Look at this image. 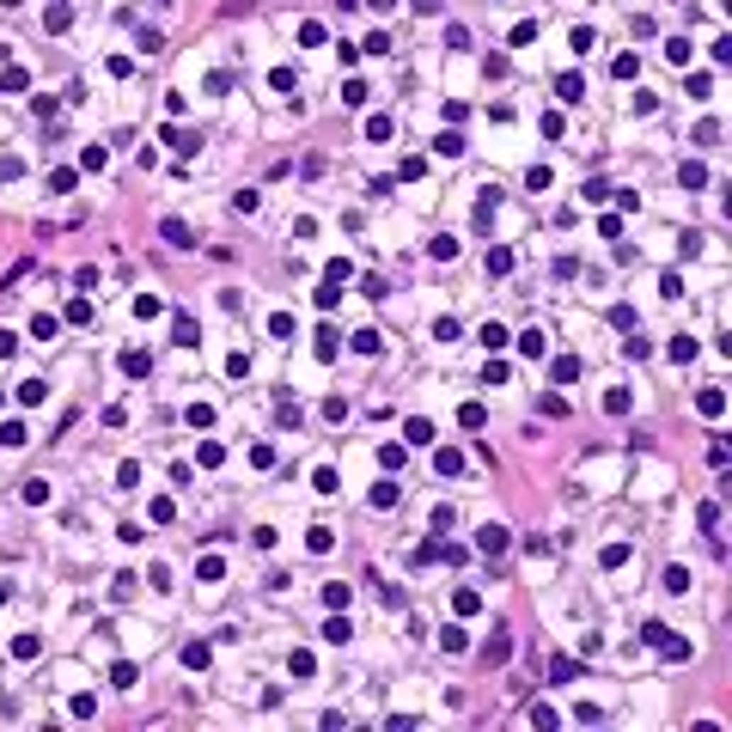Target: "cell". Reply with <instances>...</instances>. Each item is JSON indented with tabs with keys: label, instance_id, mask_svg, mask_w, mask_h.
<instances>
[{
	"label": "cell",
	"instance_id": "6da1fadb",
	"mask_svg": "<svg viewBox=\"0 0 732 732\" xmlns=\"http://www.w3.org/2000/svg\"><path fill=\"white\" fill-rule=\"evenodd\" d=\"M647 640H653V647H659L665 659H689V640H677L665 623H647Z\"/></svg>",
	"mask_w": 732,
	"mask_h": 732
},
{
	"label": "cell",
	"instance_id": "7a4b0ae2",
	"mask_svg": "<svg viewBox=\"0 0 732 732\" xmlns=\"http://www.w3.org/2000/svg\"><path fill=\"white\" fill-rule=\"evenodd\" d=\"M506 653H513V628L501 623V628H494V640H488V647H482V665H501Z\"/></svg>",
	"mask_w": 732,
	"mask_h": 732
},
{
	"label": "cell",
	"instance_id": "3957f363",
	"mask_svg": "<svg viewBox=\"0 0 732 732\" xmlns=\"http://www.w3.org/2000/svg\"><path fill=\"white\" fill-rule=\"evenodd\" d=\"M506 543H513V537H506V525H482V531H476V549H482V555H501Z\"/></svg>",
	"mask_w": 732,
	"mask_h": 732
},
{
	"label": "cell",
	"instance_id": "277c9868",
	"mask_svg": "<svg viewBox=\"0 0 732 732\" xmlns=\"http://www.w3.org/2000/svg\"><path fill=\"white\" fill-rule=\"evenodd\" d=\"M147 366H152L147 348H128V354H122V372H128V379H147Z\"/></svg>",
	"mask_w": 732,
	"mask_h": 732
},
{
	"label": "cell",
	"instance_id": "5b68a950",
	"mask_svg": "<svg viewBox=\"0 0 732 732\" xmlns=\"http://www.w3.org/2000/svg\"><path fill=\"white\" fill-rule=\"evenodd\" d=\"M67 25H74V6H67V0H55V6L43 13V30H67Z\"/></svg>",
	"mask_w": 732,
	"mask_h": 732
},
{
	"label": "cell",
	"instance_id": "8992f818",
	"mask_svg": "<svg viewBox=\"0 0 732 732\" xmlns=\"http://www.w3.org/2000/svg\"><path fill=\"white\" fill-rule=\"evenodd\" d=\"M433 470H440V476H458V470H464V452H458V445H440V458H433Z\"/></svg>",
	"mask_w": 732,
	"mask_h": 732
},
{
	"label": "cell",
	"instance_id": "52a82bcc",
	"mask_svg": "<svg viewBox=\"0 0 732 732\" xmlns=\"http://www.w3.org/2000/svg\"><path fill=\"white\" fill-rule=\"evenodd\" d=\"M208 659H214V647H208V640H189V647H183V665H189V671H201Z\"/></svg>",
	"mask_w": 732,
	"mask_h": 732
},
{
	"label": "cell",
	"instance_id": "ba28073f",
	"mask_svg": "<svg viewBox=\"0 0 732 732\" xmlns=\"http://www.w3.org/2000/svg\"><path fill=\"white\" fill-rule=\"evenodd\" d=\"M452 610H458V623H464V616H476V610H482V598H476V592H464V586H458V592H452Z\"/></svg>",
	"mask_w": 732,
	"mask_h": 732
},
{
	"label": "cell",
	"instance_id": "9c48e42d",
	"mask_svg": "<svg viewBox=\"0 0 732 732\" xmlns=\"http://www.w3.org/2000/svg\"><path fill=\"white\" fill-rule=\"evenodd\" d=\"M580 92H586V79H580V74H562V79H555V98H562V104H574Z\"/></svg>",
	"mask_w": 732,
	"mask_h": 732
},
{
	"label": "cell",
	"instance_id": "30bf717a",
	"mask_svg": "<svg viewBox=\"0 0 732 732\" xmlns=\"http://www.w3.org/2000/svg\"><path fill=\"white\" fill-rule=\"evenodd\" d=\"M196 574L208 580V586H214V580H226V555H201V567H196Z\"/></svg>",
	"mask_w": 732,
	"mask_h": 732
},
{
	"label": "cell",
	"instance_id": "8fae6325",
	"mask_svg": "<svg viewBox=\"0 0 732 732\" xmlns=\"http://www.w3.org/2000/svg\"><path fill=\"white\" fill-rule=\"evenodd\" d=\"M549 372H555V384H574V379H580V360H574V354H562Z\"/></svg>",
	"mask_w": 732,
	"mask_h": 732
},
{
	"label": "cell",
	"instance_id": "7c38bea8",
	"mask_svg": "<svg viewBox=\"0 0 732 732\" xmlns=\"http://www.w3.org/2000/svg\"><path fill=\"white\" fill-rule=\"evenodd\" d=\"M43 396H49L43 379H25V384H18V403H25V409H30V403H43Z\"/></svg>",
	"mask_w": 732,
	"mask_h": 732
},
{
	"label": "cell",
	"instance_id": "4fadbf2b",
	"mask_svg": "<svg viewBox=\"0 0 732 732\" xmlns=\"http://www.w3.org/2000/svg\"><path fill=\"white\" fill-rule=\"evenodd\" d=\"M305 543H311V555H330V549H336V531H330V525H318Z\"/></svg>",
	"mask_w": 732,
	"mask_h": 732
},
{
	"label": "cell",
	"instance_id": "5bb4252c",
	"mask_svg": "<svg viewBox=\"0 0 732 732\" xmlns=\"http://www.w3.org/2000/svg\"><path fill=\"white\" fill-rule=\"evenodd\" d=\"M677 177H684V189H702V183H708V165H702V159H689Z\"/></svg>",
	"mask_w": 732,
	"mask_h": 732
},
{
	"label": "cell",
	"instance_id": "9a60e30c",
	"mask_svg": "<svg viewBox=\"0 0 732 732\" xmlns=\"http://www.w3.org/2000/svg\"><path fill=\"white\" fill-rule=\"evenodd\" d=\"M165 244L171 250H189V226H183V220H165Z\"/></svg>",
	"mask_w": 732,
	"mask_h": 732
},
{
	"label": "cell",
	"instance_id": "2e32d148",
	"mask_svg": "<svg viewBox=\"0 0 732 732\" xmlns=\"http://www.w3.org/2000/svg\"><path fill=\"white\" fill-rule=\"evenodd\" d=\"M513 269V250H506V244H494V250H488V274H506Z\"/></svg>",
	"mask_w": 732,
	"mask_h": 732
},
{
	"label": "cell",
	"instance_id": "e0dca14e",
	"mask_svg": "<svg viewBox=\"0 0 732 732\" xmlns=\"http://www.w3.org/2000/svg\"><path fill=\"white\" fill-rule=\"evenodd\" d=\"M549 677H555V684H567V677H580V665H574V659H562V653H555V659H549Z\"/></svg>",
	"mask_w": 732,
	"mask_h": 732
},
{
	"label": "cell",
	"instance_id": "ac0fdd59",
	"mask_svg": "<svg viewBox=\"0 0 732 732\" xmlns=\"http://www.w3.org/2000/svg\"><path fill=\"white\" fill-rule=\"evenodd\" d=\"M37 653H43V640H37V635H18L13 640V659H37Z\"/></svg>",
	"mask_w": 732,
	"mask_h": 732
},
{
	"label": "cell",
	"instance_id": "d6986e66",
	"mask_svg": "<svg viewBox=\"0 0 732 732\" xmlns=\"http://www.w3.org/2000/svg\"><path fill=\"white\" fill-rule=\"evenodd\" d=\"M287 671H293V677H311V671H318V659H311V653H305V647H299V653L287 659Z\"/></svg>",
	"mask_w": 732,
	"mask_h": 732
},
{
	"label": "cell",
	"instance_id": "ffe728a7",
	"mask_svg": "<svg viewBox=\"0 0 732 732\" xmlns=\"http://www.w3.org/2000/svg\"><path fill=\"white\" fill-rule=\"evenodd\" d=\"M165 147H171V152H196L201 140H196V135H183V128H177V135H171V128H165Z\"/></svg>",
	"mask_w": 732,
	"mask_h": 732
},
{
	"label": "cell",
	"instance_id": "44dd1931",
	"mask_svg": "<svg viewBox=\"0 0 732 732\" xmlns=\"http://www.w3.org/2000/svg\"><path fill=\"white\" fill-rule=\"evenodd\" d=\"M366 140H391V116H366Z\"/></svg>",
	"mask_w": 732,
	"mask_h": 732
},
{
	"label": "cell",
	"instance_id": "7402d4cb",
	"mask_svg": "<svg viewBox=\"0 0 732 732\" xmlns=\"http://www.w3.org/2000/svg\"><path fill=\"white\" fill-rule=\"evenodd\" d=\"M171 336H177L183 348H189V342H196V318H171Z\"/></svg>",
	"mask_w": 732,
	"mask_h": 732
},
{
	"label": "cell",
	"instance_id": "603a6c76",
	"mask_svg": "<svg viewBox=\"0 0 732 732\" xmlns=\"http://www.w3.org/2000/svg\"><path fill=\"white\" fill-rule=\"evenodd\" d=\"M482 348H494V354L506 348V323H488V330H482Z\"/></svg>",
	"mask_w": 732,
	"mask_h": 732
},
{
	"label": "cell",
	"instance_id": "cb8c5ba5",
	"mask_svg": "<svg viewBox=\"0 0 732 732\" xmlns=\"http://www.w3.org/2000/svg\"><path fill=\"white\" fill-rule=\"evenodd\" d=\"M696 409H702V415H720V409H726V396H720V391H702Z\"/></svg>",
	"mask_w": 732,
	"mask_h": 732
},
{
	"label": "cell",
	"instance_id": "d4e9b609",
	"mask_svg": "<svg viewBox=\"0 0 732 732\" xmlns=\"http://www.w3.org/2000/svg\"><path fill=\"white\" fill-rule=\"evenodd\" d=\"M25 440H30L25 421H6V427H0V445H25Z\"/></svg>",
	"mask_w": 732,
	"mask_h": 732
},
{
	"label": "cell",
	"instance_id": "484cf974",
	"mask_svg": "<svg viewBox=\"0 0 732 732\" xmlns=\"http://www.w3.org/2000/svg\"><path fill=\"white\" fill-rule=\"evenodd\" d=\"M464 640H470L464 628H440V647H445V653H464Z\"/></svg>",
	"mask_w": 732,
	"mask_h": 732
},
{
	"label": "cell",
	"instance_id": "4316f807",
	"mask_svg": "<svg viewBox=\"0 0 732 732\" xmlns=\"http://www.w3.org/2000/svg\"><path fill=\"white\" fill-rule=\"evenodd\" d=\"M196 458H201V464H226V445H220V440H201Z\"/></svg>",
	"mask_w": 732,
	"mask_h": 732
},
{
	"label": "cell",
	"instance_id": "83f0119b",
	"mask_svg": "<svg viewBox=\"0 0 732 732\" xmlns=\"http://www.w3.org/2000/svg\"><path fill=\"white\" fill-rule=\"evenodd\" d=\"M354 628H348V616H330V623H323V640H348Z\"/></svg>",
	"mask_w": 732,
	"mask_h": 732
},
{
	"label": "cell",
	"instance_id": "f1b7e54d",
	"mask_svg": "<svg viewBox=\"0 0 732 732\" xmlns=\"http://www.w3.org/2000/svg\"><path fill=\"white\" fill-rule=\"evenodd\" d=\"M0 86H6V92H25L30 74H25V67H6V74H0Z\"/></svg>",
	"mask_w": 732,
	"mask_h": 732
},
{
	"label": "cell",
	"instance_id": "f546056e",
	"mask_svg": "<svg viewBox=\"0 0 732 732\" xmlns=\"http://www.w3.org/2000/svg\"><path fill=\"white\" fill-rule=\"evenodd\" d=\"M604 415H628V391H604Z\"/></svg>",
	"mask_w": 732,
	"mask_h": 732
},
{
	"label": "cell",
	"instance_id": "4dcf8cb0",
	"mask_svg": "<svg viewBox=\"0 0 732 732\" xmlns=\"http://www.w3.org/2000/svg\"><path fill=\"white\" fill-rule=\"evenodd\" d=\"M189 427H214V403H189Z\"/></svg>",
	"mask_w": 732,
	"mask_h": 732
},
{
	"label": "cell",
	"instance_id": "1f68e13d",
	"mask_svg": "<svg viewBox=\"0 0 732 732\" xmlns=\"http://www.w3.org/2000/svg\"><path fill=\"white\" fill-rule=\"evenodd\" d=\"M311 488H318V494H336V470H330V464H323V470H311Z\"/></svg>",
	"mask_w": 732,
	"mask_h": 732
},
{
	"label": "cell",
	"instance_id": "d6a6232c",
	"mask_svg": "<svg viewBox=\"0 0 732 732\" xmlns=\"http://www.w3.org/2000/svg\"><path fill=\"white\" fill-rule=\"evenodd\" d=\"M671 360H696V336H677V342H671Z\"/></svg>",
	"mask_w": 732,
	"mask_h": 732
},
{
	"label": "cell",
	"instance_id": "836d02e7",
	"mask_svg": "<svg viewBox=\"0 0 732 732\" xmlns=\"http://www.w3.org/2000/svg\"><path fill=\"white\" fill-rule=\"evenodd\" d=\"M635 67H640L635 55H616V61H610V74H616V79H635Z\"/></svg>",
	"mask_w": 732,
	"mask_h": 732
},
{
	"label": "cell",
	"instance_id": "e575fe53",
	"mask_svg": "<svg viewBox=\"0 0 732 732\" xmlns=\"http://www.w3.org/2000/svg\"><path fill=\"white\" fill-rule=\"evenodd\" d=\"M354 354H379V330H360V336H354Z\"/></svg>",
	"mask_w": 732,
	"mask_h": 732
},
{
	"label": "cell",
	"instance_id": "d590c367",
	"mask_svg": "<svg viewBox=\"0 0 732 732\" xmlns=\"http://www.w3.org/2000/svg\"><path fill=\"white\" fill-rule=\"evenodd\" d=\"M518 354H531V360H537V354H543V336L525 330V336H518Z\"/></svg>",
	"mask_w": 732,
	"mask_h": 732
},
{
	"label": "cell",
	"instance_id": "8d00e7d4",
	"mask_svg": "<svg viewBox=\"0 0 732 732\" xmlns=\"http://www.w3.org/2000/svg\"><path fill=\"white\" fill-rule=\"evenodd\" d=\"M665 592H689V574H684V567H665Z\"/></svg>",
	"mask_w": 732,
	"mask_h": 732
},
{
	"label": "cell",
	"instance_id": "74e56055",
	"mask_svg": "<svg viewBox=\"0 0 732 732\" xmlns=\"http://www.w3.org/2000/svg\"><path fill=\"white\" fill-rule=\"evenodd\" d=\"M458 421H464V427H482L488 415H482V403H464V409H458Z\"/></svg>",
	"mask_w": 732,
	"mask_h": 732
},
{
	"label": "cell",
	"instance_id": "f35d334b",
	"mask_svg": "<svg viewBox=\"0 0 732 732\" xmlns=\"http://www.w3.org/2000/svg\"><path fill=\"white\" fill-rule=\"evenodd\" d=\"M409 440L427 445V440H433V421H421V415H415V421H409Z\"/></svg>",
	"mask_w": 732,
	"mask_h": 732
},
{
	"label": "cell",
	"instance_id": "ab89813d",
	"mask_svg": "<svg viewBox=\"0 0 732 732\" xmlns=\"http://www.w3.org/2000/svg\"><path fill=\"white\" fill-rule=\"evenodd\" d=\"M372 506H396V482H379V488H372Z\"/></svg>",
	"mask_w": 732,
	"mask_h": 732
},
{
	"label": "cell",
	"instance_id": "60d3db41",
	"mask_svg": "<svg viewBox=\"0 0 732 732\" xmlns=\"http://www.w3.org/2000/svg\"><path fill=\"white\" fill-rule=\"evenodd\" d=\"M366 6H379V13H391V6H396V0H366Z\"/></svg>",
	"mask_w": 732,
	"mask_h": 732
},
{
	"label": "cell",
	"instance_id": "b9f144b4",
	"mask_svg": "<svg viewBox=\"0 0 732 732\" xmlns=\"http://www.w3.org/2000/svg\"><path fill=\"white\" fill-rule=\"evenodd\" d=\"M0 604H6V580H0Z\"/></svg>",
	"mask_w": 732,
	"mask_h": 732
},
{
	"label": "cell",
	"instance_id": "7bdbcfd3",
	"mask_svg": "<svg viewBox=\"0 0 732 732\" xmlns=\"http://www.w3.org/2000/svg\"><path fill=\"white\" fill-rule=\"evenodd\" d=\"M0 6H18V0H0Z\"/></svg>",
	"mask_w": 732,
	"mask_h": 732
},
{
	"label": "cell",
	"instance_id": "ee69618b",
	"mask_svg": "<svg viewBox=\"0 0 732 732\" xmlns=\"http://www.w3.org/2000/svg\"><path fill=\"white\" fill-rule=\"evenodd\" d=\"M165 6H171V0H165Z\"/></svg>",
	"mask_w": 732,
	"mask_h": 732
}]
</instances>
